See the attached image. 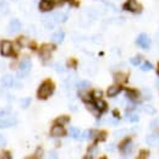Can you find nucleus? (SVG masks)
Segmentation results:
<instances>
[{
  "instance_id": "obj_1",
  "label": "nucleus",
  "mask_w": 159,
  "mask_h": 159,
  "mask_svg": "<svg viewBox=\"0 0 159 159\" xmlns=\"http://www.w3.org/2000/svg\"><path fill=\"white\" fill-rule=\"evenodd\" d=\"M54 92V84L52 81H45L40 84V87L38 88V92H37V96L39 99H47L49 98Z\"/></svg>"
},
{
  "instance_id": "obj_2",
  "label": "nucleus",
  "mask_w": 159,
  "mask_h": 159,
  "mask_svg": "<svg viewBox=\"0 0 159 159\" xmlns=\"http://www.w3.org/2000/svg\"><path fill=\"white\" fill-rule=\"evenodd\" d=\"M31 69H32V61L28 59V58L23 59L20 62V71H19L17 77H19V79H21V77L26 76V75H27V74L31 71Z\"/></svg>"
},
{
  "instance_id": "obj_3",
  "label": "nucleus",
  "mask_w": 159,
  "mask_h": 159,
  "mask_svg": "<svg viewBox=\"0 0 159 159\" xmlns=\"http://www.w3.org/2000/svg\"><path fill=\"white\" fill-rule=\"evenodd\" d=\"M1 82H2V84H4L5 87H7V88H12V87H15V88H21V87H22L20 81H17L15 77H12V76H10V75L4 76L2 80H1Z\"/></svg>"
},
{
  "instance_id": "obj_4",
  "label": "nucleus",
  "mask_w": 159,
  "mask_h": 159,
  "mask_svg": "<svg viewBox=\"0 0 159 159\" xmlns=\"http://www.w3.org/2000/svg\"><path fill=\"white\" fill-rule=\"evenodd\" d=\"M55 49V47L53 44H44L39 50V57L42 58V60H49L50 59V55H52V52Z\"/></svg>"
},
{
  "instance_id": "obj_5",
  "label": "nucleus",
  "mask_w": 159,
  "mask_h": 159,
  "mask_svg": "<svg viewBox=\"0 0 159 159\" xmlns=\"http://www.w3.org/2000/svg\"><path fill=\"white\" fill-rule=\"evenodd\" d=\"M136 43H137V45L141 47V48L148 49V48L151 47V38L148 37V34L141 33L139 37H137V39H136Z\"/></svg>"
},
{
  "instance_id": "obj_6",
  "label": "nucleus",
  "mask_w": 159,
  "mask_h": 159,
  "mask_svg": "<svg viewBox=\"0 0 159 159\" xmlns=\"http://www.w3.org/2000/svg\"><path fill=\"white\" fill-rule=\"evenodd\" d=\"M0 53L4 57H10L12 54V43L9 40H4L0 44Z\"/></svg>"
},
{
  "instance_id": "obj_7",
  "label": "nucleus",
  "mask_w": 159,
  "mask_h": 159,
  "mask_svg": "<svg viewBox=\"0 0 159 159\" xmlns=\"http://www.w3.org/2000/svg\"><path fill=\"white\" fill-rule=\"evenodd\" d=\"M21 30H22V23H21L20 20L14 19V20L10 21V23H9V26H7V31H9V33L14 34V33L20 32Z\"/></svg>"
},
{
  "instance_id": "obj_8",
  "label": "nucleus",
  "mask_w": 159,
  "mask_h": 159,
  "mask_svg": "<svg viewBox=\"0 0 159 159\" xmlns=\"http://www.w3.org/2000/svg\"><path fill=\"white\" fill-rule=\"evenodd\" d=\"M124 9L127 11H131V12H139L141 11V6L136 0H127L124 4Z\"/></svg>"
},
{
  "instance_id": "obj_9",
  "label": "nucleus",
  "mask_w": 159,
  "mask_h": 159,
  "mask_svg": "<svg viewBox=\"0 0 159 159\" xmlns=\"http://www.w3.org/2000/svg\"><path fill=\"white\" fill-rule=\"evenodd\" d=\"M16 124V119L12 116H6V118H0V129H7L11 127Z\"/></svg>"
},
{
  "instance_id": "obj_10",
  "label": "nucleus",
  "mask_w": 159,
  "mask_h": 159,
  "mask_svg": "<svg viewBox=\"0 0 159 159\" xmlns=\"http://www.w3.org/2000/svg\"><path fill=\"white\" fill-rule=\"evenodd\" d=\"M50 135L53 137H62V136L66 135V131H65V129L61 125L55 124V126H53L52 130H50Z\"/></svg>"
},
{
  "instance_id": "obj_11",
  "label": "nucleus",
  "mask_w": 159,
  "mask_h": 159,
  "mask_svg": "<svg viewBox=\"0 0 159 159\" xmlns=\"http://www.w3.org/2000/svg\"><path fill=\"white\" fill-rule=\"evenodd\" d=\"M119 148L124 154H129V153L132 151V142H131V139H125V141L119 146Z\"/></svg>"
},
{
  "instance_id": "obj_12",
  "label": "nucleus",
  "mask_w": 159,
  "mask_h": 159,
  "mask_svg": "<svg viewBox=\"0 0 159 159\" xmlns=\"http://www.w3.org/2000/svg\"><path fill=\"white\" fill-rule=\"evenodd\" d=\"M43 25H44V27L47 30H53L55 27V25H57V21L54 20L53 15L45 16V17H43Z\"/></svg>"
},
{
  "instance_id": "obj_13",
  "label": "nucleus",
  "mask_w": 159,
  "mask_h": 159,
  "mask_svg": "<svg viewBox=\"0 0 159 159\" xmlns=\"http://www.w3.org/2000/svg\"><path fill=\"white\" fill-rule=\"evenodd\" d=\"M146 143L151 147H159V135H148L146 137Z\"/></svg>"
},
{
  "instance_id": "obj_14",
  "label": "nucleus",
  "mask_w": 159,
  "mask_h": 159,
  "mask_svg": "<svg viewBox=\"0 0 159 159\" xmlns=\"http://www.w3.org/2000/svg\"><path fill=\"white\" fill-rule=\"evenodd\" d=\"M54 5L55 4L53 0H42L39 2V9L42 11H50Z\"/></svg>"
},
{
  "instance_id": "obj_15",
  "label": "nucleus",
  "mask_w": 159,
  "mask_h": 159,
  "mask_svg": "<svg viewBox=\"0 0 159 159\" xmlns=\"http://www.w3.org/2000/svg\"><path fill=\"white\" fill-rule=\"evenodd\" d=\"M120 92H121V87L116 84V86H111V87H109L108 91H107V94H108V97L113 98V97H116Z\"/></svg>"
},
{
  "instance_id": "obj_16",
  "label": "nucleus",
  "mask_w": 159,
  "mask_h": 159,
  "mask_svg": "<svg viewBox=\"0 0 159 159\" xmlns=\"http://www.w3.org/2000/svg\"><path fill=\"white\" fill-rule=\"evenodd\" d=\"M125 93H126V97L130 100H136L139 97V93L137 91H135V89L127 88V89H125Z\"/></svg>"
},
{
  "instance_id": "obj_17",
  "label": "nucleus",
  "mask_w": 159,
  "mask_h": 159,
  "mask_svg": "<svg viewBox=\"0 0 159 159\" xmlns=\"http://www.w3.org/2000/svg\"><path fill=\"white\" fill-rule=\"evenodd\" d=\"M89 87H91V82L87 81V80H82V81L76 83V88L80 89V91H84V89H87Z\"/></svg>"
},
{
  "instance_id": "obj_18",
  "label": "nucleus",
  "mask_w": 159,
  "mask_h": 159,
  "mask_svg": "<svg viewBox=\"0 0 159 159\" xmlns=\"http://www.w3.org/2000/svg\"><path fill=\"white\" fill-rule=\"evenodd\" d=\"M64 38H65V33L62 31H58L52 36V39L54 43H61L64 40Z\"/></svg>"
},
{
  "instance_id": "obj_19",
  "label": "nucleus",
  "mask_w": 159,
  "mask_h": 159,
  "mask_svg": "<svg viewBox=\"0 0 159 159\" xmlns=\"http://www.w3.org/2000/svg\"><path fill=\"white\" fill-rule=\"evenodd\" d=\"M94 105H96V108L99 110V113L105 111V110H107V108H108L107 103H105L104 100H102V99H96V102H94Z\"/></svg>"
},
{
  "instance_id": "obj_20",
  "label": "nucleus",
  "mask_w": 159,
  "mask_h": 159,
  "mask_svg": "<svg viewBox=\"0 0 159 159\" xmlns=\"http://www.w3.org/2000/svg\"><path fill=\"white\" fill-rule=\"evenodd\" d=\"M53 17L57 22H65L67 20V14L66 12H55V14H53Z\"/></svg>"
},
{
  "instance_id": "obj_21",
  "label": "nucleus",
  "mask_w": 159,
  "mask_h": 159,
  "mask_svg": "<svg viewBox=\"0 0 159 159\" xmlns=\"http://www.w3.org/2000/svg\"><path fill=\"white\" fill-rule=\"evenodd\" d=\"M114 80H115L116 83H124V82H126L127 76H126V74H124V72H118V74L114 75Z\"/></svg>"
},
{
  "instance_id": "obj_22",
  "label": "nucleus",
  "mask_w": 159,
  "mask_h": 159,
  "mask_svg": "<svg viewBox=\"0 0 159 159\" xmlns=\"http://www.w3.org/2000/svg\"><path fill=\"white\" fill-rule=\"evenodd\" d=\"M65 87L67 88V89H70V88H72V87H76V81H75V77L74 76H69L66 81H65Z\"/></svg>"
},
{
  "instance_id": "obj_23",
  "label": "nucleus",
  "mask_w": 159,
  "mask_h": 159,
  "mask_svg": "<svg viewBox=\"0 0 159 159\" xmlns=\"http://www.w3.org/2000/svg\"><path fill=\"white\" fill-rule=\"evenodd\" d=\"M69 134H70V136L72 139H81V131H80V129H77V127H70Z\"/></svg>"
},
{
  "instance_id": "obj_24",
  "label": "nucleus",
  "mask_w": 159,
  "mask_h": 159,
  "mask_svg": "<svg viewBox=\"0 0 159 159\" xmlns=\"http://www.w3.org/2000/svg\"><path fill=\"white\" fill-rule=\"evenodd\" d=\"M142 109H143V111H144L146 114H148V115H154V114H156L154 107H152V105H149V104H146Z\"/></svg>"
},
{
  "instance_id": "obj_25",
  "label": "nucleus",
  "mask_w": 159,
  "mask_h": 159,
  "mask_svg": "<svg viewBox=\"0 0 159 159\" xmlns=\"http://www.w3.org/2000/svg\"><path fill=\"white\" fill-rule=\"evenodd\" d=\"M86 15H87V17L88 19H91V20H94V19H97V11L94 10V9H87L86 10Z\"/></svg>"
},
{
  "instance_id": "obj_26",
  "label": "nucleus",
  "mask_w": 159,
  "mask_h": 159,
  "mask_svg": "<svg viewBox=\"0 0 159 159\" xmlns=\"http://www.w3.org/2000/svg\"><path fill=\"white\" fill-rule=\"evenodd\" d=\"M94 139H96L97 142L98 141H105V139H107V132H104V131H96Z\"/></svg>"
},
{
  "instance_id": "obj_27",
  "label": "nucleus",
  "mask_w": 159,
  "mask_h": 159,
  "mask_svg": "<svg viewBox=\"0 0 159 159\" xmlns=\"http://www.w3.org/2000/svg\"><path fill=\"white\" fill-rule=\"evenodd\" d=\"M126 119L129 120V121H131V122H137L139 120V115L135 114V113H127L126 114Z\"/></svg>"
},
{
  "instance_id": "obj_28",
  "label": "nucleus",
  "mask_w": 159,
  "mask_h": 159,
  "mask_svg": "<svg viewBox=\"0 0 159 159\" xmlns=\"http://www.w3.org/2000/svg\"><path fill=\"white\" fill-rule=\"evenodd\" d=\"M153 69V65L149 62V61H144L142 65H141V70L142 71H151Z\"/></svg>"
},
{
  "instance_id": "obj_29",
  "label": "nucleus",
  "mask_w": 159,
  "mask_h": 159,
  "mask_svg": "<svg viewBox=\"0 0 159 159\" xmlns=\"http://www.w3.org/2000/svg\"><path fill=\"white\" fill-rule=\"evenodd\" d=\"M69 116H60L58 119L55 120V124H58V125H61V126H64L65 124H67L69 122Z\"/></svg>"
},
{
  "instance_id": "obj_30",
  "label": "nucleus",
  "mask_w": 159,
  "mask_h": 159,
  "mask_svg": "<svg viewBox=\"0 0 159 159\" xmlns=\"http://www.w3.org/2000/svg\"><path fill=\"white\" fill-rule=\"evenodd\" d=\"M81 98H82L83 102H86V103H91L93 100L92 94H89V93H81Z\"/></svg>"
},
{
  "instance_id": "obj_31",
  "label": "nucleus",
  "mask_w": 159,
  "mask_h": 159,
  "mask_svg": "<svg viewBox=\"0 0 159 159\" xmlns=\"http://www.w3.org/2000/svg\"><path fill=\"white\" fill-rule=\"evenodd\" d=\"M131 64L132 65H135V66H137V65H139L141 64V61H142V58L139 57V55H137V57H135V58H131Z\"/></svg>"
},
{
  "instance_id": "obj_32",
  "label": "nucleus",
  "mask_w": 159,
  "mask_h": 159,
  "mask_svg": "<svg viewBox=\"0 0 159 159\" xmlns=\"http://www.w3.org/2000/svg\"><path fill=\"white\" fill-rule=\"evenodd\" d=\"M126 134H127V130H125V129H124V130H119V131H116V132L114 134V136H115L116 139H119V137H122V136H125Z\"/></svg>"
},
{
  "instance_id": "obj_33",
  "label": "nucleus",
  "mask_w": 159,
  "mask_h": 159,
  "mask_svg": "<svg viewBox=\"0 0 159 159\" xmlns=\"http://www.w3.org/2000/svg\"><path fill=\"white\" fill-rule=\"evenodd\" d=\"M30 104H31V98H25V99L21 100V107L22 108H27V107H30Z\"/></svg>"
},
{
  "instance_id": "obj_34",
  "label": "nucleus",
  "mask_w": 159,
  "mask_h": 159,
  "mask_svg": "<svg viewBox=\"0 0 159 159\" xmlns=\"http://www.w3.org/2000/svg\"><path fill=\"white\" fill-rule=\"evenodd\" d=\"M47 159H58V153L55 151H50L47 156Z\"/></svg>"
},
{
  "instance_id": "obj_35",
  "label": "nucleus",
  "mask_w": 159,
  "mask_h": 159,
  "mask_svg": "<svg viewBox=\"0 0 159 159\" xmlns=\"http://www.w3.org/2000/svg\"><path fill=\"white\" fill-rule=\"evenodd\" d=\"M0 159H12V157H11L10 152H2V153H0Z\"/></svg>"
},
{
  "instance_id": "obj_36",
  "label": "nucleus",
  "mask_w": 159,
  "mask_h": 159,
  "mask_svg": "<svg viewBox=\"0 0 159 159\" xmlns=\"http://www.w3.org/2000/svg\"><path fill=\"white\" fill-rule=\"evenodd\" d=\"M102 96H103V93H102L100 91H96V92H93V93H92V97H93L94 99H100V98H102Z\"/></svg>"
},
{
  "instance_id": "obj_37",
  "label": "nucleus",
  "mask_w": 159,
  "mask_h": 159,
  "mask_svg": "<svg viewBox=\"0 0 159 159\" xmlns=\"http://www.w3.org/2000/svg\"><path fill=\"white\" fill-rule=\"evenodd\" d=\"M151 127H152V129H157V127H159V118H157V119L153 120V121L151 122Z\"/></svg>"
},
{
  "instance_id": "obj_38",
  "label": "nucleus",
  "mask_w": 159,
  "mask_h": 159,
  "mask_svg": "<svg viewBox=\"0 0 159 159\" xmlns=\"http://www.w3.org/2000/svg\"><path fill=\"white\" fill-rule=\"evenodd\" d=\"M55 70H57V71H59V72H62V71H64V67H62V65H61L60 62L55 64Z\"/></svg>"
},
{
  "instance_id": "obj_39",
  "label": "nucleus",
  "mask_w": 159,
  "mask_h": 159,
  "mask_svg": "<svg viewBox=\"0 0 159 159\" xmlns=\"http://www.w3.org/2000/svg\"><path fill=\"white\" fill-rule=\"evenodd\" d=\"M139 154H141V156H139L137 159H146L144 158V157H146L144 154H148V152H147V151H141V153H139Z\"/></svg>"
},
{
  "instance_id": "obj_40",
  "label": "nucleus",
  "mask_w": 159,
  "mask_h": 159,
  "mask_svg": "<svg viewBox=\"0 0 159 159\" xmlns=\"http://www.w3.org/2000/svg\"><path fill=\"white\" fill-rule=\"evenodd\" d=\"M0 116L1 118H6V116H9V113L7 111H4V110H0Z\"/></svg>"
},
{
  "instance_id": "obj_41",
  "label": "nucleus",
  "mask_w": 159,
  "mask_h": 159,
  "mask_svg": "<svg viewBox=\"0 0 159 159\" xmlns=\"http://www.w3.org/2000/svg\"><path fill=\"white\" fill-rule=\"evenodd\" d=\"M6 7V0H0V10Z\"/></svg>"
},
{
  "instance_id": "obj_42",
  "label": "nucleus",
  "mask_w": 159,
  "mask_h": 159,
  "mask_svg": "<svg viewBox=\"0 0 159 159\" xmlns=\"http://www.w3.org/2000/svg\"><path fill=\"white\" fill-rule=\"evenodd\" d=\"M144 91H146V97H144V98H146V99H151V92H149V89L146 88Z\"/></svg>"
},
{
  "instance_id": "obj_43",
  "label": "nucleus",
  "mask_w": 159,
  "mask_h": 159,
  "mask_svg": "<svg viewBox=\"0 0 159 159\" xmlns=\"http://www.w3.org/2000/svg\"><path fill=\"white\" fill-rule=\"evenodd\" d=\"M4 144H5V139H4V136L0 135V147L4 146Z\"/></svg>"
},
{
  "instance_id": "obj_44",
  "label": "nucleus",
  "mask_w": 159,
  "mask_h": 159,
  "mask_svg": "<svg viewBox=\"0 0 159 159\" xmlns=\"http://www.w3.org/2000/svg\"><path fill=\"white\" fill-rule=\"evenodd\" d=\"M53 1H54V4H57V5H61L65 0H53Z\"/></svg>"
},
{
  "instance_id": "obj_45",
  "label": "nucleus",
  "mask_w": 159,
  "mask_h": 159,
  "mask_svg": "<svg viewBox=\"0 0 159 159\" xmlns=\"http://www.w3.org/2000/svg\"><path fill=\"white\" fill-rule=\"evenodd\" d=\"M75 64H76L75 60H70V61H69V65H70V66H75Z\"/></svg>"
},
{
  "instance_id": "obj_46",
  "label": "nucleus",
  "mask_w": 159,
  "mask_h": 159,
  "mask_svg": "<svg viewBox=\"0 0 159 159\" xmlns=\"http://www.w3.org/2000/svg\"><path fill=\"white\" fill-rule=\"evenodd\" d=\"M157 74H158V76H159V65H158V70H157Z\"/></svg>"
},
{
  "instance_id": "obj_47",
  "label": "nucleus",
  "mask_w": 159,
  "mask_h": 159,
  "mask_svg": "<svg viewBox=\"0 0 159 159\" xmlns=\"http://www.w3.org/2000/svg\"><path fill=\"white\" fill-rule=\"evenodd\" d=\"M27 159H37V158H27Z\"/></svg>"
}]
</instances>
